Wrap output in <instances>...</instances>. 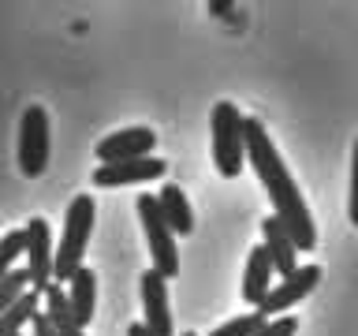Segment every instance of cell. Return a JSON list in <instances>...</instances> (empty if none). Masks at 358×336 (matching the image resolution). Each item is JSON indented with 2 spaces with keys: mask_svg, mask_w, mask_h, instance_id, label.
Masks as SVG:
<instances>
[{
  "mask_svg": "<svg viewBox=\"0 0 358 336\" xmlns=\"http://www.w3.org/2000/svg\"><path fill=\"white\" fill-rule=\"evenodd\" d=\"M347 217L358 224V139H355V153H351V202H347Z\"/></svg>",
  "mask_w": 358,
  "mask_h": 336,
  "instance_id": "21",
  "label": "cell"
},
{
  "mask_svg": "<svg viewBox=\"0 0 358 336\" xmlns=\"http://www.w3.org/2000/svg\"><path fill=\"white\" fill-rule=\"evenodd\" d=\"M273 276H276V269H273V258H268L265 243L254 246L250 258H246V269H243V288H239L243 302H250L257 310V302L268 295V288H273Z\"/></svg>",
  "mask_w": 358,
  "mask_h": 336,
  "instance_id": "11",
  "label": "cell"
},
{
  "mask_svg": "<svg viewBox=\"0 0 358 336\" xmlns=\"http://www.w3.org/2000/svg\"><path fill=\"white\" fill-rule=\"evenodd\" d=\"M30 336H60V332L52 329V321L45 318V314H38V318L30 321Z\"/></svg>",
  "mask_w": 358,
  "mask_h": 336,
  "instance_id": "22",
  "label": "cell"
},
{
  "mask_svg": "<svg viewBox=\"0 0 358 336\" xmlns=\"http://www.w3.org/2000/svg\"><path fill=\"white\" fill-rule=\"evenodd\" d=\"M243 120L239 108L231 101H217L209 116V146H213V164L224 179H235L246 164V134H243Z\"/></svg>",
  "mask_w": 358,
  "mask_h": 336,
  "instance_id": "3",
  "label": "cell"
},
{
  "mask_svg": "<svg viewBox=\"0 0 358 336\" xmlns=\"http://www.w3.org/2000/svg\"><path fill=\"white\" fill-rule=\"evenodd\" d=\"M94 195H75L64 217V232H60V251L52 258V284H67L78 269H83V254L90 246V232H94Z\"/></svg>",
  "mask_w": 358,
  "mask_h": 336,
  "instance_id": "2",
  "label": "cell"
},
{
  "mask_svg": "<svg viewBox=\"0 0 358 336\" xmlns=\"http://www.w3.org/2000/svg\"><path fill=\"white\" fill-rule=\"evenodd\" d=\"M30 291V273L27 269H11V273L0 280V314L8 307H15V302Z\"/></svg>",
  "mask_w": 358,
  "mask_h": 336,
  "instance_id": "17",
  "label": "cell"
},
{
  "mask_svg": "<svg viewBox=\"0 0 358 336\" xmlns=\"http://www.w3.org/2000/svg\"><path fill=\"white\" fill-rule=\"evenodd\" d=\"M67 302H71L78 325L86 329V325L94 321V310H97V276H94V269L83 265L71 280H67Z\"/></svg>",
  "mask_w": 358,
  "mask_h": 336,
  "instance_id": "14",
  "label": "cell"
},
{
  "mask_svg": "<svg viewBox=\"0 0 358 336\" xmlns=\"http://www.w3.org/2000/svg\"><path fill=\"white\" fill-rule=\"evenodd\" d=\"M41 314L52 321V329L60 332V336H86V329L78 325L71 302H67V291L60 284H52L49 291H45V310Z\"/></svg>",
  "mask_w": 358,
  "mask_h": 336,
  "instance_id": "15",
  "label": "cell"
},
{
  "mask_svg": "<svg viewBox=\"0 0 358 336\" xmlns=\"http://www.w3.org/2000/svg\"><path fill=\"white\" fill-rule=\"evenodd\" d=\"M295 332H299V318H295V314H284V318L265 321L254 336H295Z\"/></svg>",
  "mask_w": 358,
  "mask_h": 336,
  "instance_id": "20",
  "label": "cell"
},
{
  "mask_svg": "<svg viewBox=\"0 0 358 336\" xmlns=\"http://www.w3.org/2000/svg\"><path fill=\"white\" fill-rule=\"evenodd\" d=\"M22 228H15V232H4L0 235V280H4L11 269H15V262L22 258Z\"/></svg>",
  "mask_w": 358,
  "mask_h": 336,
  "instance_id": "18",
  "label": "cell"
},
{
  "mask_svg": "<svg viewBox=\"0 0 358 336\" xmlns=\"http://www.w3.org/2000/svg\"><path fill=\"white\" fill-rule=\"evenodd\" d=\"M142 310H145V329L150 336H176V325H172V310H168V280L153 269L142 273Z\"/></svg>",
  "mask_w": 358,
  "mask_h": 336,
  "instance_id": "9",
  "label": "cell"
},
{
  "mask_svg": "<svg viewBox=\"0 0 358 336\" xmlns=\"http://www.w3.org/2000/svg\"><path fill=\"white\" fill-rule=\"evenodd\" d=\"M262 325H265V318L254 310V314H239V318L224 321L220 329H213L209 336H254L257 329H262Z\"/></svg>",
  "mask_w": 358,
  "mask_h": 336,
  "instance_id": "19",
  "label": "cell"
},
{
  "mask_svg": "<svg viewBox=\"0 0 358 336\" xmlns=\"http://www.w3.org/2000/svg\"><path fill=\"white\" fill-rule=\"evenodd\" d=\"M183 336H194V332H183Z\"/></svg>",
  "mask_w": 358,
  "mask_h": 336,
  "instance_id": "24",
  "label": "cell"
},
{
  "mask_svg": "<svg viewBox=\"0 0 358 336\" xmlns=\"http://www.w3.org/2000/svg\"><path fill=\"white\" fill-rule=\"evenodd\" d=\"M127 336H150V329H145V325H142V321H134V325H131V329H127Z\"/></svg>",
  "mask_w": 358,
  "mask_h": 336,
  "instance_id": "23",
  "label": "cell"
},
{
  "mask_svg": "<svg viewBox=\"0 0 358 336\" xmlns=\"http://www.w3.org/2000/svg\"><path fill=\"white\" fill-rule=\"evenodd\" d=\"M138 220L150 243V262L153 273H161L164 280H172L179 273V246H176V232L164 224L161 209H157V195H138Z\"/></svg>",
  "mask_w": 358,
  "mask_h": 336,
  "instance_id": "4",
  "label": "cell"
},
{
  "mask_svg": "<svg viewBox=\"0 0 358 336\" xmlns=\"http://www.w3.org/2000/svg\"><path fill=\"white\" fill-rule=\"evenodd\" d=\"M49 164V112L41 105H27L19 120V172L41 176Z\"/></svg>",
  "mask_w": 358,
  "mask_h": 336,
  "instance_id": "6",
  "label": "cell"
},
{
  "mask_svg": "<svg viewBox=\"0 0 358 336\" xmlns=\"http://www.w3.org/2000/svg\"><path fill=\"white\" fill-rule=\"evenodd\" d=\"M22 258H27V273H30V288L34 291H49L52 288V228H49V220L45 217H30L27 224H22Z\"/></svg>",
  "mask_w": 358,
  "mask_h": 336,
  "instance_id": "5",
  "label": "cell"
},
{
  "mask_svg": "<svg viewBox=\"0 0 358 336\" xmlns=\"http://www.w3.org/2000/svg\"><path fill=\"white\" fill-rule=\"evenodd\" d=\"M321 284V265H299L295 273H287V276H280L273 288H268V295L257 302V314L268 321V314H284L291 310L299 299H306L313 288Z\"/></svg>",
  "mask_w": 358,
  "mask_h": 336,
  "instance_id": "7",
  "label": "cell"
},
{
  "mask_svg": "<svg viewBox=\"0 0 358 336\" xmlns=\"http://www.w3.org/2000/svg\"><path fill=\"white\" fill-rule=\"evenodd\" d=\"M168 161L161 157H142V161H123V164H97L94 187H131V183H150L164 179Z\"/></svg>",
  "mask_w": 358,
  "mask_h": 336,
  "instance_id": "10",
  "label": "cell"
},
{
  "mask_svg": "<svg viewBox=\"0 0 358 336\" xmlns=\"http://www.w3.org/2000/svg\"><path fill=\"white\" fill-rule=\"evenodd\" d=\"M157 146V131L153 127H120L105 134L97 142V161L101 164H123V161H142V157H153Z\"/></svg>",
  "mask_w": 358,
  "mask_h": 336,
  "instance_id": "8",
  "label": "cell"
},
{
  "mask_svg": "<svg viewBox=\"0 0 358 336\" xmlns=\"http://www.w3.org/2000/svg\"><path fill=\"white\" fill-rule=\"evenodd\" d=\"M157 209H161L164 224L176 235H190V232H194V209H190V202H187V195H183V187H179V183H164L161 190H157Z\"/></svg>",
  "mask_w": 358,
  "mask_h": 336,
  "instance_id": "13",
  "label": "cell"
},
{
  "mask_svg": "<svg viewBox=\"0 0 358 336\" xmlns=\"http://www.w3.org/2000/svg\"><path fill=\"white\" fill-rule=\"evenodd\" d=\"M262 235H265V251H268V258H273L276 273L280 276L295 273V269H299V246H295V239H291L287 228L273 217V213L262 220Z\"/></svg>",
  "mask_w": 358,
  "mask_h": 336,
  "instance_id": "12",
  "label": "cell"
},
{
  "mask_svg": "<svg viewBox=\"0 0 358 336\" xmlns=\"http://www.w3.org/2000/svg\"><path fill=\"white\" fill-rule=\"evenodd\" d=\"M41 291H27V295H22L15 307H8L4 314H0V336H22V325L27 321H34L41 314Z\"/></svg>",
  "mask_w": 358,
  "mask_h": 336,
  "instance_id": "16",
  "label": "cell"
},
{
  "mask_svg": "<svg viewBox=\"0 0 358 336\" xmlns=\"http://www.w3.org/2000/svg\"><path fill=\"white\" fill-rule=\"evenodd\" d=\"M243 134H246V164H254L262 187L268 190V202H273V217L287 228V235L295 239L299 251H313L317 246V228H313L310 206L306 198L299 195V183L291 179L284 157L268 139L265 123L257 116L243 120Z\"/></svg>",
  "mask_w": 358,
  "mask_h": 336,
  "instance_id": "1",
  "label": "cell"
}]
</instances>
